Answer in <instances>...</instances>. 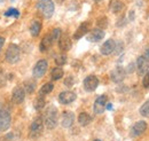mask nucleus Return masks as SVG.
<instances>
[{
	"mask_svg": "<svg viewBox=\"0 0 149 141\" xmlns=\"http://www.w3.org/2000/svg\"><path fill=\"white\" fill-rule=\"evenodd\" d=\"M51 35H52L53 40L55 41V40H58V39H60V37H61L62 34H61V30H60L58 28H56V29H54V30L52 31V34H51Z\"/></svg>",
	"mask_w": 149,
	"mask_h": 141,
	"instance_id": "30",
	"label": "nucleus"
},
{
	"mask_svg": "<svg viewBox=\"0 0 149 141\" xmlns=\"http://www.w3.org/2000/svg\"><path fill=\"white\" fill-rule=\"evenodd\" d=\"M107 103H108V98H107V95H100L99 98H96V100H95L94 106H93L94 112H95L96 115L102 114V112L106 110Z\"/></svg>",
	"mask_w": 149,
	"mask_h": 141,
	"instance_id": "7",
	"label": "nucleus"
},
{
	"mask_svg": "<svg viewBox=\"0 0 149 141\" xmlns=\"http://www.w3.org/2000/svg\"><path fill=\"white\" fill-rule=\"evenodd\" d=\"M143 56H145L147 60H149V48H147V50L145 51V53H143Z\"/></svg>",
	"mask_w": 149,
	"mask_h": 141,
	"instance_id": "34",
	"label": "nucleus"
},
{
	"mask_svg": "<svg viewBox=\"0 0 149 141\" xmlns=\"http://www.w3.org/2000/svg\"><path fill=\"white\" fill-rule=\"evenodd\" d=\"M3 43H5V39H3L2 37H0V51H1L2 46H3Z\"/></svg>",
	"mask_w": 149,
	"mask_h": 141,
	"instance_id": "35",
	"label": "nucleus"
},
{
	"mask_svg": "<svg viewBox=\"0 0 149 141\" xmlns=\"http://www.w3.org/2000/svg\"><path fill=\"white\" fill-rule=\"evenodd\" d=\"M19 54H21V51H19V47L17 45H15V44L9 45L6 51V61L10 64L19 62Z\"/></svg>",
	"mask_w": 149,
	"mask_h": 141,
	"instance_id": "3",
	"label": "nucleus"
},
{
	"mask_svg": "<svg viewBox=\"0 0 149 141\" xmlns=\"http://www.w3.org/2000/svg\"><path fill=\"white\" fill-rule=\"evenodd\" d=\"M94 141H101V140H99V139H96V140H94Z\"/></svg>",
	"mask_w": 149,
	"mask_h": 141,
	"instance_id": "38",
	"label": "nucleus"
},
{
	"mask_svg": "<svg viewBox=\"0 0 149 141\" xmlns=\"http://www.w3.org/2000/svg\"><path fill=\"white\" fill-rule=\"evenodd\" d=\"M149 69V60H147L143 55L138 57L136 60V71L141 76V75H145Z\"/></svg>",
	"mask_w": 149,
	"mask_h": 141,
	"instance_id": "12",
	"label": "nucleus"
},
{
	"mask_svg": "<svg viewBox=\"0 0 149 141\" xmlns=\"http://www.w3.org/2000/svg\"><path fill=\"white\" fill-rule=\"evenodd\" d=\"M103 37H104V31L102 29H99L97 28V29H93L91 32H88L86 39L88 41H91V43H97V41L102 40Z\"/></svg>",
	"mask_w": 149,
	"mask_h": 141,
	"instance_id": "14",
	"label": "nucleus"
},
{
	"mask_svg": "<svg viewBox=\"0 0 149 141\" xmlns=\"http://www.w3.org/2000/svg\"><path fill=\"white\" fill-rule=\"evenodd\" d=\"M47 61L46 60H40L36 63V66L33 67V70H32V73H33V77L35 78H41L45 72L47 70Z\"/></svg>",
	"mask_w": 149,
	"mask_h": 141,
	"instance_id": "8",
	"label": "nucleus"
},
{
	"mask_svg": "<svg viewBox=\"0 0 149 141\" xmlns=\"http://www.w3.org/2000/svg\"><path fill=\"white\" fill-rule=\"evenodd\" d=\"M67 62V56L64 54H58L55 57V63L57 66H63Z\"/></svg>",
	"mask_w": 149,
	"mask_h": 141,
	"instance_id": "28",
	"label": "nucleus"
},
{
	"mask_svg": "<svg viewBox=\"0 0 149 141\" xmlns=\"http://www.w3.org/2000/svg\"><path fill=\"white\" fill-rule=\"evenodd\" d=\"M97 86H99V79H97V77H95L93 75L87 76L84 79V88L87 92H93L96 89Z\"/></svg>",
	"mask_w": 149,
	"mask_h": 141,
	"instance_id": "10",
	"label": "nucleus"
},
{
	"mask_svg": "<svg viewBox=\"0 0 149 141\" xmlns=\"http://www.w3.org/2000/svg\"><path fill=\"white\" fill-rule=\"evenodd\" d=\"M44 124L48 130L55 128L57 125V110L55 107H48L44 114Z\"/></svg>",
	"mask_w": 149,
	"mask_h": 141,
	"instance_id": "1",
	"label": "nucleus"
},
{
	"mask_svg": "<svg viewBox=\"0 0 149 141\" xmlns=\"http://www.w3.org/2000/svg\"><path fill=\"white\" fill-rule=\"evenodd\" d=\"M106 108H107L108 110H110V109L112 108V105H111V103H107V106H106Z\"/></svg>",
	"mask_w": 149,
	"mask_h": 141,
	"instance_id": "36",
	"label": "nucleus"
},
{
	"mask_svg": "<svg viewBox=\"0 0 149 141\" xmlns=\"http://www.w3.org/2000/svg\"><path fill=\"white\" fill-rule=\"evenodd\" d=\"M33 107H35V109H36V110H41V109L45 107V99H44V96L39 95L37 99L35 100Z\"/></svg>",
	"mask_w": 149,
	"mask_h": 141,
	"instance_id": "25",
	"label": "nucleus"
},
{
	"mask_svg": "<svg viewBox=\"0 0 149 141\" xmlns=\"http://www.w3.org/2000/svg\"><path fill=\"white\" fill-rule=\"evenodd\" d=\"M94 1H96V2H100V1H102V0H94Z\"/></svg>",
	"mask_w": 149,
	"mask_h": 141,
	"instance_id": "37",
	"label": "nucleus"
},
{
	"mask_svg": "<svg viewBox=\"0 0 149 141\" xmlns=\"http://www.w3.org/2000/svg\"><path fill=\"white\" fill-rule=\"evenodd\" d=\"M24 98H25V89L22 86H16V87L13 89V93H12V101L15 103V105H19L24 101Z\"/></svg>",
	"mask_w": 149,
	"mask_h": 141,
	"instance_id": "9",
	"label": "nucleus"
},
{
	"mask_svg": "<svg viewBox=\"0 0 149 141\" xmlns=\"http://www.w3.org/2000/svg\"><path fill=\"white\" fill-rule=\"evenodd\" d=\"M126 76V71L123 67H117L111 71V79L113 83H122Z\"/></svg>",
	"mask_w": 149,
	"mask_h": 141,
	"instance_id": "13",
	"label": "nucleus"
},
{
	"mask_svg": "<svg viewBox=\"0 0 149 141\" xmlns=\"http://www.w3.org/2000/svg\"><path fill=\"white\" fill-rule=\"evenodd\" d=\"M12 123V117L8 110L0 109V132H5L9 128Z\"/></svg>",
	"mask_w": 149,
	"mask_h": 141,
	"instance_id": "5",
	"label": "nucleus"
},
{
	"mask_svg": "<svg viewBox=\"0 0 149 141\" xmlns=\"http://www.w3.org/2000/svg\"><path fill=\"white\" fill-rule=\"evenodd\" d=\"M109 8H110V10L112 13L117 14V13H119V12H122L124 9V3L122 1H119V0H111L110 5H109Z\"/></svg>",
	"mask_w": 149,
	"mask_h": 141,
	"instance_id": "20",
	"label": "nucleus"
},
{
	"mask_svg": "<svg viewBox=\"0 0 149 141\" xmlns=\"http://www.w3.org/2000/svg\"><path fill=\"white\" fill-rule=\"evenodd\" d=\"M37 8L45 18H51L54 14V3L52 0H38Z\"/></svg>",
	"mask_w": 149,
	"mask_h": 141,
	"instance_id": "2",
	"label": "nucleus"
},
{
	"mask_svg": "<svg viewBox=\"0 0 149 141\" xmlns=\"http://www.w3.org/2000/svg\"><path fill=\"white\" fill-rule=\"evenodd\" d=\"M140 114H141L142 117H147V118L149 117V100L141 106V108H140Z\"/></svg>",
	"mask_w": 149,
	"mask_h": 141,
	"instance_id": "27",
	"label": "nucleus"
},
{
	"mask_svg": "<svg viewBox=\"0 0 149 141\" xmlns=\"http://www.w3.org/2000/svg\"><path fill=\"white\" fill-rule=\"evenodd\" d=\"M5 16H13V17L17 18L19 16V12L15 8H9L6 13H5Z\"/></svg>",
	"mask_w": 149,
	"mask_h": 141,
	"instance_id": "29",
	"label": "nucleus"
},
{
	"mask_svg": "<svg viewBox=\"0 0 149 141\" xmlns=\"http://www.w3.org/2000/svg\"><path fill=\"white\" fill-rule=\"evenodd\" d=\"M90 27H91V23H90V22H83V23L78 27V29L76 30V32L74 34V39H79V38L84 37V36L88 32Z\"/></svg>",
	"mask_w": 149,
	"mask_h": 141,
	"instance_id": "18",
	"label": "nucleus"
},
{
	"mask_svg": "<svg viewBox=\"0 0 149 141\" xmlns=\"http://www.w3.org/2000/svg\"><path fill=\"white\" fill-rule=\"evenodd\" d=\"M71 39L70 37L67 35V34H63L61 35L60 39H58V47L62 52H68L70 48H71Z\"/></svg>",
	"mask_w": 149,
	"mask_h": 141,
	"instance_id": "15",
	"label": "nucleus"
},
{
	"mask_svg": "<svg viewBox=\"0 0 149 141\" xmlns=\"http://www.w3.org/2000/svg\"><path fill=\"white\" fill-rule=\"evenodd\" d=\"M115 48H116V43H115V40L108 39V40L101 46L100 52H101L102 55H110V54L115 51Z\"/></svg>",
	"mask_w": 149,
	"mask_h": 141,
	"instance_id": "16",
	"label": "nucleus"
},
{
	"mask_svg": "<svg viewBox=\"0 0 149 141\" xmlns=\"http://www.w3.org/2000/svg\"><path fill=\"white\" fill-rule=\"evenodd\" d=\"M53 43H54V40H53V38H52V35H51V34H49V35H46L41 39L39 50H40L41 52H46V51H48V50L51 48V46H52Z\"/></svg>",
	"mask_w": 149,
	"mask_h": 141,
	"instance_id": "19",
	"label": "nucleus"
},
{
	"mask_svg": "<svg viewBox=\"0 0 149 141\" xmlns=\"http://www.w3.org/2000/svg\"><path fill=\"white\" fill-rule=\"evenodd\" d=\"M24 89H25V92L26 93H33L35 92V89H36V83H33V82H30V80H28V82H25V84H24Z\"/></svg>",
	"mask_w": 149,
	"mask_h": 141,
	"instance_id": "26",
	"label": "nucleus"
},
{
	"mask_svg": "<svg viewBox=\"0 0 149 141\" xmlns=\"http://www.w3.org/2000/svg\"><path fill=\"white\" fill-rule=\"evenodd\" d=\"M142 85L143 87H149V70L143 75V79H142Z\"/></svg>",
	"mask_w": 149,
	"mask_h": 141,
	"instance_id": "32",
	"label": "nucleus"
},
{
	"mask_svg": "<svg viewBox=\"0 0 149 141\" xmlns=\"http://www.w3.org/2000/svg\"><path fill=\"white\" fill-rule=\"evenodd\" d=\"M91 122H92V117L88 114H86V112L79 114V116H78V123L80 124L81 126H87Z\"/></svg>",
	"mask_w": 149,
	"mask_h": 141,
	"instance_id": "21",
	"label": "nucleus"
},
{
	"mask_svg": "<svg viewBox=\"0 0 149 141\" xmlns=\"http://www.w3.org/2000/svg\"><path fill=\"white\" fill-rule=\"evenodd\" d=\"M74 77L69 76V77L64 80V85H65V86H72V85H74Z\"/></svg>",
	"mask_w": 149,
	"mask_h": 141,
	"instance_id": "33",
	"label": "nucleus"
},
{
	"mask_svg": "<svg viewBox=\"0 0 149 141\" xmlns=\"http://www.w3.org/2000/svg\"><path fill=\"white\" fill-rule=\"evenodd\" d=\"M74 112H71V111H65V112H63L62 118H61V124H62L63 127H65V128L70 127V126L74 124Z\"/></svg>",
	"mask_w": 149,
	"mask_h": 141,
	"instance_id": "17",
	"label": "nucleus"
},
{
	"mask_svg": "<svg viewBox=\"0 0 149 141\" xmlns=\"http://www.w3.org/2000/svg\"><path fill=\"white\" fill-rule=\"evenodd\" d=\"M5 84H6V75H5V71L0 68V88Z\"/></svg>",
	"mask_w": 149,
	"mask_h": 141,
	"instance_id": "31",
	"label": "nucleus"
},
{
	"mask_svg": "<svg viewBox=\"0 0 149 141\" xmlns=\"http://www.w3.org/2000/svg\"><path fill=\"white\" fill-rule=\"evenodd\" d=\"M147 126H148V125H147V123H146L145 121L136 122V123L132 126V128H131V133H130L131 137H132V138H136V137L142 135V134L146 132Z\"/></svg>",
	"mask_w": 149,
	"mask_h": 141,
	"instance_id": "6",
	"label": "nucleus"
},
{
	"mask_svg": "<svg viewBox=\"0 0 149 141\" xmlns=\"http://www.w3.org/2000/svg\"><path fill=\"white\" fill-rule=\"evenodd\" d=\"M42 128H44V119L41 117H36L30 126V132H29L30 138L37 139L42 133Z\"/></svg>",
	"mask_w": 149,
	"mask_h": 141,
	"instance_id": "4",
	"label": "nucleus"
},
{
	"mask_svg": "<svg viewBox=\"0 0 149 141\" xmlns=\"http://www.w3.org/2000/svg\"><path fill=\"white\" fill-rule=\"evenodd\" d=\"M77 95L74 92H71V91H64L62 93H60L58 95V101L62 105H69V103H72L74 100H76Z\"/></svg>",
	"mask_w": 149,
	"mask_h": 141,
	"instance_id": "11",
	"label": "nucleus"
},
{
	"mask_svg": "<svg viewBox=\"0 0 149 141\" xmlns=\"http://www.w3.org/2000/svg\"><path fill=\"white\" fill-rule=\"evenodd\" d=\"M40 30H41V23L39 21H33L31 23V27H30V32L33 37H37L40 34Z\"/></svg>",
	"mask_w": 149,
	"mask_h": 141,
	"instance_id": "22",
	"label": "nucleus"
},
{
	"mask_svg": "<svg viewBox=\"0 0 149 141\" xmlns=\"http://www.w3.org/2000/svg\"><path fill=\"white\" fill-rule=\"evenodd\" d=\"M58 1H63V0H58Z\"/></svg>",
	"mask_w": 149,
	"mask_h": 141,
	"instance_id": "39",
	"label": "nucleus"
},
{
	"mask_svg": "<svg viewBox=\"0 0 149 141\" xmlns=\"http://www.w3.org/2000/svg\"><path fill=\"white\" fill-rule=\"evenodd\" d=\"M51 77H52L53 80H58V79H61V78L63 77V70H62V68H60V67L54 68V69L52 70Z\"/></svg>",
	"mask_w": 149,
	"mask_h": 141,
	"instance_id": "24",
	"label": "nucleus"
},
{
	"mask_svg": "<svg viewBox=\"0 0 149 141\" xmlns=\"http://www.w3.org/2000/svg\"><path fill=\"white\" fill-rule=\"evenodd\" d=\"M53 88H54L53 83H47V84H45L42 87L40 88V91H39V95H41V96L47 95V94H49V93L53 91Z\"/></svg>",
	"mask_w": 149,
	"mask_h": 141,
	"instance_id": "23",
	"label": "nucleus"
}]
</instances>
